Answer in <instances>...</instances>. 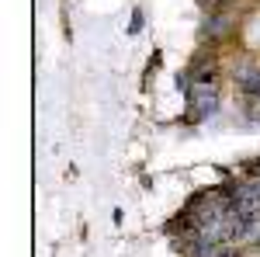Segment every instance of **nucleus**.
<instances>
[{
  "instance_id": "1",
  "label": "nucleus",
  "mask_w": 260,
  "mask_h": 257,
  "mask_svg": "<svg viewBox=\"0 0 260 257\" xmlns=\"http://www.w3.org/2000/svg\"><path fill=\"white\" fill-rule=\"evenodd\" d=\"M219 111V91L212 83H194L191 87V122H201Z\"/></svg>"
}]
</instances>
